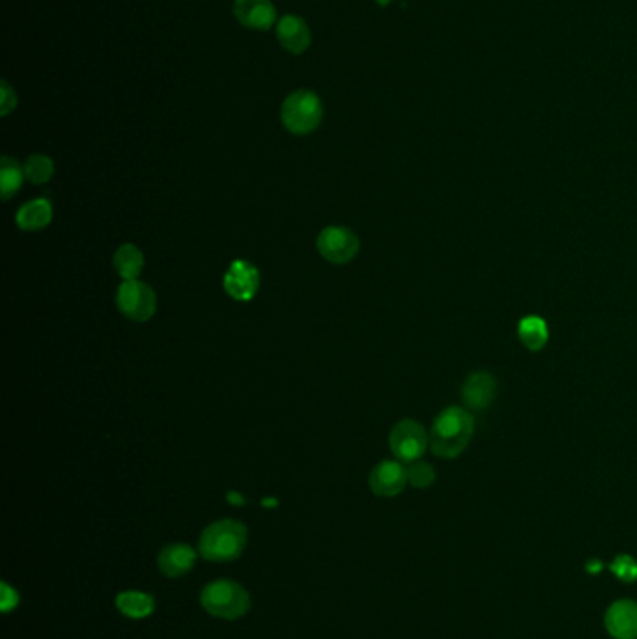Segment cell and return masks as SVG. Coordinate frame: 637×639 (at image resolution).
<instances>
[{
  "instance_id": "e0dca14e",
  "label": "cell",
  "mask_w": 637,
  "mask_h": 639,
  "mask_svg": "<svg viewBox=\"0 0 637 639\" xmlns=\"http://www.w3.org/2000/svg\"><path fill=\"white\" fill-rule=\"evenodd\" d=\"M116 608L129 619H144L156 610V600L141 591H124L116 597Z\"/></svg>"
},
{
  "instance_id": "52a82bcc",
  "label": "cell",
  "mask_w": 637,
  "mask_h": 639,
  "mask_svg": "<svg viewBox=\"0 0 637 639\" xmlns=\"http://www.w3.org/2000/svg\"><path fill=\"white\" fill-rule=\"evenodd\" d=\"M359 238L350 228L327 227L318 236V251L333 264H346L359 253Z\"/></svg>"
},
{
  "instance_id": "603a6c76",
  "label": "cell",
  "mask_w": 637,
  "mask_h": 639,
  "mask_svg": "<svg viewBox=\"0 0 637 639\" xmlns=\"http://www.w3.org/2000/svg\"><path fill=\"white\" fill-rule=\"evenodd\" d=\"M0 604H2V611H4V613H10V611L17 608V604H19L17 591L12 589L6 582H2V598H0Z\"/></svg>"
},
{
  "instance_id": "d4e9b609",
  "label": "cell",
  "mask_w": 637,
  "mask_h": 639,
  "mask_svg": "<svg viewBox=\"0 0 637 639\" xmlns=\"http://www.w3.org/2000/svg\"><path fill=\"white\" fill-rule=\"evenodd\" d=\"M376 2H378V6H382V8H385V6H389V4L393 2V0H376Z\"/></svg>"
},
{
  "instance_id": "7c38bea8",
  "label": "cell",
  "mask_w": 637,
  "mask_h": 639,
  "mask_svg": "<svg viewBox=\"0 0 637 639\" xmlns=\"http://www.w3.org/2000/svg\"><path fill=\"white\" fill-rule=\"evenodd\" d=\"M277 40L288 53L301 55L311 47V29L298 15H284L277 23Z\"/></svg>"
},
{
  "instance_id": "cb8c5ba5",
  "label": "cell",
  "mask_w": 637,
  "mask_h": 639,
  "mask_svg": "<svg viewBox=\"0 0 637 639\" xmlns=\"http://www.w3.org/2000/svg\"><path fill=\"white\" fill-rule=\"evenodd\" d=\"M228 499H230L232 503H238V505H241V503H243V497L236 496V494H228Z\"/></svg>"
},
{
  "instance_id": "ac0fdd59",
  "label": "cell",
  "mask_w": 637,
  "mask_h": 639,
  "mask_svg": "<svg viewBox=\"0 0 637 639\" xmlns=\"http://www.w3.org/2000/svg\"><path fill=\"white\" fill-rule=\"evenodd\" d=\"M114 268L126 281H133L141 275L142 268H144V256L135 245L126 243L114 253Z\"/></svg>"
},
{
  "instance_id": "ffe728a7",
  "label": "cell",
  "mask_w": 637,
  "mask_h": 639,
  "mask_svg": "<svg viewBox=\"0 0 637 639\" xmlns=\"http://www.w3.org/2000/svg\"><path fill=\"white\" fill-rule=\"evenodd\" d=\"M23 171L25 176L29 178L32 184H45L53 178V172H55V165L51 161V157L42 156V154H34L30 156L25 165H23Z\"/></svg>"
},
{
  "instance_id": "9a60e30c",
  "label": "cell",
  "mask_w": 637,
  "mask_h": 639,
  "mask_svg": "<svg viewBox=\"0 0 637 639\" xmlns=\"http://www.w3.org/2000/svg\"><path fill=\"white\" fill-rule=\"evenodd\" d=\"M53 219V206L47 199H36L27 202L25 206H21V210L17 212V225L23 230H42L47 227Z\"/></svg>"
},
{
  "instance_id": "44dd1931",
  "label": "cell",
  "mask_w": 637,
  "mask_h": 639,
  "mask_svg": "<svg viewBox=\"0 0 637 639\" xmlns=\"http://www.w3.org/2000/svg\"><path fill=\"white\" fill-rule=\"evenodd\" d=\"M436 481V471L428 462H413L408 468V483L413 488H428Z\"/></svg>"
},
{
  "instance_id": "9c48e42d",
  "label": "cell",
  "mask_w": 637,
  "mask_h": 639,
  "mask_svg": "<svg viewBox=\"0 0 637 639\" xmlns=\"http://www.w3.org/2000/svg\"><path fill=\"white\" fill-rule=\"evenodd\" d=\"M369 484L376 496H398L408 484V469L395 460H383L370 471Z\"/></svg>"
},
{
  "instance_id": "ba28073f",
  "label": "cell",
  "mask_w": 637,
  "mask_h": 639,
  "mask_svg": "<svg viewBox=\"0 0 637 639\" xmlns=\"http://www.w3.org/2000/svg\"><path fill=\"white\" fill-rule=\"evenodd\" d=\"M496 393V378L486 370L469 374L466 382L462 385V400H464V406L468 412L488 410L496 398Z\"/></svg>"
},
{
  "instance_id": "277c9868",
  "label": "cell",
  "mask_w": 637,
  "mask_h": 639,
  "mask_svg": "<svg viewBox=\"0 0 637 639\" xmlns=\"http://www.w3.org/2000/svg\"><path fill=\"white\" fill-rule=\"evenodd\" d=\"M324 118V103L311 90H296L283 103L281 120L294 135H309Z\"/></svg>"
},
{
  "instance_id": "5b68a950",
  "label": "cell",
  "mask_w": 637,
  "mask_h": 639,
  "mask_svg": "<svg viewBox=\"0 0 637 639\" xmlns=\"http://www.w3.org/2000/svg\"><path fill=\"white\" fill-rule=\"evenodd\" d=\"M428 445L430 434H426L425 426L413 419H402L389 436V447L400 462H417L425 455Z\"/></svg>"
},
{
  "instance_id": "2e32d148",
  "label": "cell",
  "mask_w": 637,
  "mask_h": 639,
  "mask_svg": "<svg viewBox=\"0 0 637 639\" xmlns=\"http://www.w3.org/2000/svg\"><path fill=\"white\" fill-rule=\"evenodd\" d=\"M548 337H550V329L540 316L535 314L525 316L518 324V339L531 352H540L548 344Z\"/></svg>"
},
{
  "instance_id": "4fadbf2b",
  "label": "cell",
  "mask_w": 637,
  "mask_h": 639,
  "mask_svg": "<svg viewBox=\"0 0 637 639\" xmlns=\"http://www.w3.org/2000/svg\"><path fill=\"white\" fill-rule=\"evenodd\" d=\"M197 554L189 544H170L161 550L159 554V570L167 578H180L185 576L191 568L195 567Z\"/></svg>"
},
{
  "instance_id": "7402d4cb",
  "label": "cell",
  "mask_w": 637,
  "mask_h": 639,
  "mask_svg": "<svg viewBox=\"0 0 637 639\" xmlns=\"http://www.w3.org/2000/svg\"><path fill=\"white\" fill-rule=\"evenodd\" d=\"M17 107V94H15L14 88L8 85L6 81L0 83V113L2 116L10 114V111H14Z\"/></svg>"
},
{
  "instance_id": "d6986e66",
  "label": "cell",
  "mask_w": 637,
  "mask_h": 639,
  "mask_svg": "<svg viewBox=\"0 0 637 639\" xmlns=\"http://www.w3.org/2000/svg\"><path fill=\"white\" fill-rule=\"evenodd\" d=\"M25 171L19 167V163L10 156L0 159V189H2V199L10 200L12 195L19 191L23 184Z\"/></svg>"
},
{
  "instance_id": "5bb4252c",
  "label": "cell",
  "mask_w": 637,
  "mask_h": 639,
  "mask_svg": "<svg viewBox=\"0 0 637 639\" xmlns=\"http://www.w3.org/2000/svg\"><path fill=\"white\" fill-rule=\"evenodd\" d=\"M225 288L232 298H253L258 288V271L245 262H236L225 277Z\"/></svg>"
},
{
  "instance_id": "8992f818",
  "label": "cell",
  "mask_w": 637,
  "mask_h": 639,
  "mask_svg": "<svg viewBox=\"0 0 637 639\" xmlns=\"http://www.w3.org/2000/svg\"><path fill=\"white\" fill-rule=\"evenodd\" d=\"M118 309L133 322H146L156 313V294L148 284L137 279L126 281L116 294Z\"/></svg>"
},
{
  "instance_id": "8fae6325",
  "label": "cell",
  "mask_w": 637,
  "mask_h": 639,
  "mask_svg": "<svg viewBox=\"0 0 637 639\" xmlns=\"http://www.w3.org/2000/svg\"><path fill=\"white\" fill-rule=\"evenodd\" d=\"M606 630L613 639H637V604L619 600L606 611Z\"/></svg>"
},
{
  "instance_id": "6da1fadb",
  "label": "cell",
  "mask_w": 637,
  "mask_h": 639,
  "mask_svg": "<svg viewBox=\"0 0 637 639\" xmlns=\"http://www.w3.org/2000/svg\"><path fill=\"white\" fill-rule=\"evenodd\" d=\"M475 432V419L466 408H445L432 423L430 449L439 458H458Z\"/></svg>"
},
{
  "instance_id": "3957f363",
  "label": "cell",
  "mask_w": 637,
  "mask_h": 639,
  "mask_svg": "<svg viewBox=\"0 0 637 639\" xmlns=\"http://www.w3.org/2000/svg\"><path fill=\"white\" fill-rule=\"evenodd\" d=\"M200 604L213 617L234 621L249 611L251 597L240 583L232 582V580H217V582L208 583L202 589Z\"/></svg>"
},
{
  "instance_id": "7a4b0ae2",
  "label": "cell",
  "mask_w": 637,
  "mask_h": 639,
  "mask_svg": "<svg viewBox=\"0 0 637 639\" xmlns=\"http://www.w3.org/2000/svg\"><path fill=\"white\" fill-rule=\"evenodd\" d=\"M247 544V527L236 520H219L200 535L199 552L213 563L238 559Z\"/></svg>"
},
{
  "instance_id": "30bf717a",
  "label": "cell",
  "mask_w": 637,
  "mask_h": 639,
  "mask_svg": "<svg viewBox=\"0 0 637 639\" xmlns=\"http://www.w3.org/2000/svg\"><path fill=\"white\" fill-rule=\"evenodd\" d=\"M234 17L245 29L266 32L277 21V10L271 0H234Z\"/></svg>"
}]
</instances>
